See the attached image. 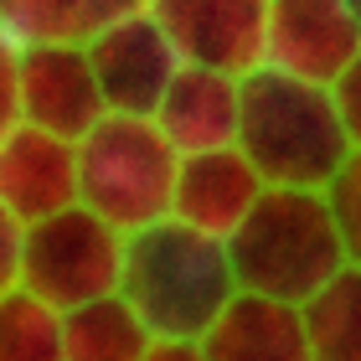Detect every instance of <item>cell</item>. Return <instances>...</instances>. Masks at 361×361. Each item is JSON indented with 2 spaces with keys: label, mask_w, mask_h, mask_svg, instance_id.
Instances as JSON below:
<instances>
[{
  "label": "cell",
  "mask_w": 361,
  "mask_h": 361,
  "mask_svg": "<svg viewBox=\"0 0 361 361\" xmlns=\"http://www.w3.org/2000/svg\"><path fill=\"white\" fill-rule=\"evenodd\" d=\"M109 114L83 42H21V119L83 140Z\"/></svg>",
  "instance_id": "9c48e42d"
},
{
  "label": "cell",
  "mask_w": 361,
  "mask_h": 361,
  "mask_svg": "<svg viewBox=\"0 0 361 361\" xmlns=\"http://www.w3.org/2000/svg\"><path fill=\"white\" fill-rule=\"evenodd\" d=\"M145 361H207V351H202V341H155L145 351Z\"/></svg>",
  "instance_id": "7402d4cb"
},
{
  "label": "cell",
  "mask_w": 361,
  "mask_h": 361,
  "mask_svg": "<svg viewBox=\"0 0 361 361\" xmlns=\"http://www.w3.org/2000/svg\"><path fill=\"white\" fill-rule=\"evenodd\" d=\"M119 294L135 305L155 341H202L238 294L227 238H212L180 217L140 227L124 243Z\"/></svg>",
  "instance_id": "6da1fadb"
},
{
  "label": "cell",
  "mask_w": 361,
  "mask_h": 361,
  "mask_svg": "<svg viewBox=\"0 0 361 361\" xmlns=\"http://www.w3.org/2000/svg\"><path fill=\"white\" fill-rule=\"evenodd\" d=\"M0 202L21 222H42L62 207H78V140L21 119L0 140Z\"/></svg>",
  "instance_id": "30bf717a"
},
{
  "label": "cell",
  "mask_w": 361,
  "mask_h": 361,
  "mask_svg": "<svg viewBox=\"0 0 361 361\" xmlns=\"http://www.w3.org/2000/svg\"><path fill=\"white\" fill-rule=\"evenodd\" d=\"M238 150L253 160V171L269 186H305L325 191L341 166L356 155L351 129L336 109V93L325 83L253 68L243 78V129Z\"/></svg>",
  "instance_id": "7a4b0ae2"
},
{
  "label": "cell",
  "mask_w": 361,
  "mask_h": 361,
  "mask_svg": "<svg viewBox=\"0 0 361 361\" xmlns=\"http://www.w3.org/2000/svg\"><path fill=\"white\" fill-rule=\"evenodd\" d=\"M21 248H26V222L0 202V294L21 289Z\"/></svg>",
  "instance_id": "ffe728a7"
},
{
  "label": "cell",
  "mask_w": 361,
  "mask_h": 361,
  "mask_svg": "<svg viewBox=\"0 0 361 361\" xmlns=\"http://www.w3.org/2000/svg\"><path fill=\"white\" fill-rule=\"evenodd\" d=\"M361 52V21L346 0H274L264 68L331 88Z\"/></svg>",
  "instance_id": "ba28073f"
},
{
  "label": "cell",
  "mask_w": 361,
  "mask_h": 361,
  "mask_svg": "<svg viewBox=\"0 0 361 361\" xmlns=\"http://www.w3.org/2000/svg\"><path fill=\"white\" fill-rule=\"evenodd\" d=\"M0 361H68L62 310L37 300L31 289L0 294Z\"/></svg>",
  "instance_id": "e0dca14e"
},
{
  "label": "cell",
  "mask_w": 361,
  "mask_h": 361,
  "mask_svg": "<svg viewBox=\"0 0 361 361\" xmlns=\"http://www.w3.org/2000/svg\"><path fill=\"white\" fill-rule=\"evenodd\" d=\"M325 202H331V217H336V233L346 243V258L361 264V150L341 166V176L325 186Z\"/></svg>",
  "instance_id": "ac0fdd59"
},
{
  "label": "cell",
  "mask_w": 361,
  "mask_h": 361,
  "mask_svg": "<svg viewBox=\"0 0 361 361\" xmlns=\"http://www.w3.org/2000/svg\"><path fill=\"white\" fill-rule=\"evenodd\" d=\"M346 6H351V11H356V21H361V0H346Z\"/></svg>",
  "instance_id": "603a6c76"
},
{
  "label": "cell",
  "mask_w": 361,
  "mask_h": 361,
  "mask_svg": "<svg viewBox=\"0 0 361 361\" xmlns=\"http://www.w3.org/2000/svg\"><path fill=\"white\" fill-rule=\"evenodd\" d=\"M145 11V0H0V31L16 42H88L98 26Z\"/></svg>",
  "instance_id": "5bb4252c"
},
{
  "label": "cell",
  "mask_w": 361,
  "mask_h": 361,
  "mask_svg": "<svg viewBox=\"0 0 361 361\" xmlns=\"http://www.w3.org/2000/svg\"><path fill=\"white\" fill-rule=\"evenodd\" d=\"M124 243L109 217H98L93 207H62L42 222H26V248H21V289H31L37 300L52 310H78L88 300L119 294L124 274Z\"/></svg>",
  "instance_id": "5b68a950"
},
{
  "label": "cell",
  "mask_w": 361,
  "mask_h": 361,
  "mask_svg": "<svg viewBox=\"0 0 361 361\" xmlns=\"http://www.w3.org/2000/svg\"><path fill=\"white\" fill-rule=\"evenodd\" d=\"M269 191V180L253 171V160L227 145V150H202V155H180L176 171V196H171V217L202 227L212 238H233L243 217L258 207V196Z\"/></svg>",
  "instance_id": "8fae6325"
},
{
  "label": "cell",
  "mask_w": 361,
  "mask_h": 361,
  "mask_svg": "<svg viewBox=\"0 0 361 361\" xmlns=\"http://www.w3.org/2000/svg\"><path fill=\"white\" fill-rule=\"evenodd\" d=\"M180 155L160 135L155 119L104 114L78 140V202L109 217L119 233H140L171 217Z\"/></svg>",
  "instance_id": "277c9868"
},
{
  "label": "cell",
  "mask_w": 361,
  "mask_h": 361,
  "mask_svg": "<svg viewBox=\"0 0 361 361\" xmlns=\"http://www.w3.org/2000/svg\"><path fill=\"white\" fill-rule=\"evenodd\" d=\"M274 0H145V11L176 42L180 62L248 78L264 68V31Z\"/></svg>",
  "instance_id": "52a82bcc"
},
{
  "label": "cell",
  "mask_w": 361,
  "mask_h": 361,
  "mask_svg": "<svg viewBox=\"0 0 361 361\" xmlns=\"http://www.w3.org/2000/svg\"><path fill=\"white\" fill-rule=\"evenodd\" d=\"M331 93H336V109H341V119H346V129H351V145L361 150V52H356V62L346 73L331 83Z\"/></svg>",
  "instance_id": "44dd1931"
},
{
  "label": "cell",
  "mask_w": 361,
  "mask_h": 361,
  "mask_svg": "<svg viewBox=\"0 0 361 361\" xmlns=\"http://www.w3.org/2000/svg\"><path fill=\"white\" fill-rule=\"evenodd\" d=\"M202 351L207 361H315L305 310L253 289L233 294V305L202 336Z\"/></svg>",
  "instance_id": "4fadbf2b"
},
{
  "label": "cell",
  "mask_w": 361,
  "mask_h": 361,
  "mask_svg": "<svg viewBox=\"0 0 361 361\" xmlns=\"http://www.w3.org/2000/svg\"><path fill=\"white\" fill-rule=\"evenodd\" d=\"M83 47H88V62H93V78H98L109 114H135V119H155L160 98L171 93L176 73L186 68L176 42L160 31L150 11H135V16L98 26Z\"/></svg>",
  "instance_id": "8992f818"
},
{
  "label": "cell",
  "mask_w": 361,
  "mask_h": 361,
  "mask_svg": "<svg viewBox=\"0 0 361 361\" xmlns=\"http://www.w3.org/2000/svg\"><path fill=\"white\" fill-rule=\"evenodd\" d=\"M227 253L238 269V289L274 294L289 305H305L351 264L325 191L305 186H269L243 227L227 238Z\"/></svg>",
  "instance_id": "3957f363"
},
{
  "label": "cell",
  "mask_w": 361,
  "mask_h": 361,
  "mask_svg": "<svg viewBox=\"0 0 361 361\" xmlns=\"http://www.w3.org/2000/svg\"><path fill=\"white\" fill-rule=\"evenodd\" d=\"M300 310L315 361H361V264H346Z\"/></svg>",
  "instance_id": "2e32d148"
},
{
  "label": "cell",
  "mask_w": 361,
  "mask_h": 361,
  "mask_svg": "<svg viewBox=\"0 0 361 361\" xmlns=\"http://www.w3.org/2000/svg\"><path fill=\"white\" fill-rule=\"evenodd\" d=\"M68 325V361H145L155 346L150 325L135 315L124 294H104L62 315Z\"/></svg>",
  "instance_id": "9a60e30c"
},
{
  "label": "cell",
  "mask_w": 361,
  "mask_h": 361,
  "mask_svg": "<svg viewBox=\"0 0 361 361\" xmlns=\"http://www.w3.org/2000/svg\"><path fill=\"white\" fill-rule=\"evenodd\" d=\"M21 124V42L0 31V140Z\"/></svg>",
  "instance_id": "d6986e66"
},
{
  "label": "cell",
  "mask_w": 361,
  "mask_h": 361,
  "mask_svg": "<svg viewBox=\"0 0 361 361\" xmlns=\"http://www.w3.org/2000/svg\"><path fill=\"white\" fill-rule=\"evenodd\" d=\"M155 124L176 155L227 150V145H238V129H243V78L186 62L176 73L171 93L160 98Z\"/></svg>",
  "instance_id": "7c38bea8"
}]
</instances>
